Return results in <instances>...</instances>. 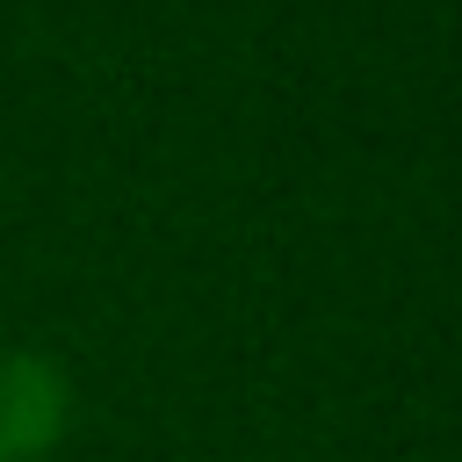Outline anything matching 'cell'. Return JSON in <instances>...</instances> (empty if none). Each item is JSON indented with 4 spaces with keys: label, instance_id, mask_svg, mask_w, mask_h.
I'll use <instances>...</instances> for the list:
<instances>
[{
    "label": "cell",
    "instance_id": "6da1fadb",
    "mask_svg": "<svg viewBox=\"0 0 462 462\" xmlns=\"http://www.w3.org/2000/svg\"><path fill=\"white\" fill-rule=\"evenodd\" d=\"M72 411V383L43 354H0V462H36Z\"/></svg>",
    "mask_w": 462,
    "mask_h": 462
}]
</instances>
